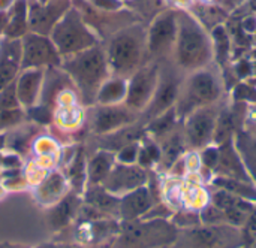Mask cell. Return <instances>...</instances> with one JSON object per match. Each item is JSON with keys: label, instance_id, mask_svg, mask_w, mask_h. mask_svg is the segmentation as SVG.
I'll list each match as a JSON object with an SVG mask.
<instances>
[{"label": "cell", "instance_id": "23", "mask_svg": "<svg viewBox=\"0 0 256 248\" xmlns=\"http://www.w3.org/2000/svg\"><path fill=\"white\" fill-rule=\"evenodd\" d=\"M126 4L130 6L132 12L136 15H141L142 18H150L152 19L159 15V9L162 6V0H126Z\"/></svg>", "mask_w": 256, "mask_h": 248}, {"label": "cell", "instance_id": "12", "mask_svg": "<svg viewBox=\"0 0 256 248\" xmlns=\"http://www.w3.org/2000/svg\"><path fill=\"white\" fill-rule=\"evenodd\" d=\"M219 96V84L212 72H196L190 79L186 90V105L201 106L212 103Z\"/></svg>", "mask_w": 256, "mask_h": 248}, {"label": "cell", "instance_id": "5", "mask_svg": "<svg viewBox=\"0 0 256 248\" xmlns=\"http://www.w3.org/2000/svg\"><path fill=\"white\" fill-rule=\"evenodd\" d=\"M21 70L56 67L63 60L50 36L32 31L21 37Z\"/></svg>", "mask_w": 256, "mask_h": 248}, {"label": "cell", "instance_id": "8", "mask_svg": "<svg viewBox=\"0 0 256 248\" xmlns=\"http://www.w3.org/2000/svg\"><path fill=\"white\" fill-rule=\"evenodd\" d=\"M158 67L156 66H144L130 75L128 82L126 93V106L132 111H138L146 108L158 87Z\"/></svg>", "mask_w": 256, "mask_h": 248}, {"label": "cell", "instance_id": "42", "mask_svg": "<svg viewBox=\"0 0 256 248\" xmlns=\"http://www.w3.org/2000/svg\"><path fill=\"white\" fill-rule=\"evenodd\" d=\"M15 3V0H0V12L9 10V7Z\"/></svg>", "mask_w": 256, "mask_h": 248}, {"label": "cell", "instance_id": "32", "mask_svg": "<svg viewBox=\"0 0 256 248\" xmlns=\"http://www.w3.org/2000/svg\"><path fill=\"white\" fill-rule=\"evenodd\" d=\"M87 3L102 12H118L126 6L124 0H87Z\"/></svg>", "mask_w": 256, "mask_h": 248}, {"label": "cell", "instance_id": "28", "mask_svg": "<svg viewBox=\"0 0 256 248\" xmlns=\"http://www.w3.org/2000/svg\"><path fill=\"white\" fill-rule=\"evenodd\" d=\"M24 117H26V114L22 112L21 108L0 111V130L10 129L16 124H20L24 120Z\"/></svg>", "mask_w": 256, "mask_h": 248}, {"label": "cell", "instance_id": "9", "mask_svg": "<svg viewBox=\"0 0 256 248\" xmlns=\"http://www.w3.org/2000/svg\"><path fill=\"white\" fill-rule=\"evenodd\" d=\"M132 121H134V112L128 106L99 105L94 109L92 127L94 133L104 135V133L117 132Z\"/></svg>", "mask_w": 256, "mask_h": 248}, {"label": "cell", "instance_id": "35", "mask_svg": "<svg viewBox=\"0 0 256 248\" xmlns=\"http://www.w3.org/2000/svg\"><path fill=\"white\" fill-rule=\"evenodd\" d=\"M138 154H140V148H138V144L136 142H130L128 145H124L122 148V151L118 153V160L124 165H132L136 162L138 159Z\"/></svg>", "mask_w": 256, "mask_h": 248}, {"label": "cell", "instance_id": "29", "mask_svg": "<svg viewBox=\"0 0 256 248\" xmlns=\"http://www.w3.org/2000/svg\"><path fill=\"white\" fill-rule=\"evenodd\" d=\"M14 108H21L20 100L16 97V90H15V81L4 87L0 91V111L4 109H14Z\"/></svg>", "mask_w": 256, "mask_h": 248}, {"label": "cell", "instance_id": "11", "mask_svg": "<svg viewBox=\"0 0 256 248\" xmlns=\"http://www.w3.org/2000/svg\"><path fill=\"white\" fill-rule=\"evenodd\" d=\"M21 39L0 37V91L21 72Z\"/></svg>", "mask_w": 256, "mask_h": 248}, {"label": "cell", "instance_id": "33", "mask_svg": "<svg viewBox=\"0 0 256 248\" xmlns=\"http://www.w3.org/2000/svg\"><path fill=\"white\" fill-rule=\"evenodd\" d=\"M27 109H28L27 114L33 121H36L39 124H48L51 121V112H50L48 106L39 103V105H33Z\"/></svg>", "mask_w": 256, "mask_h": 248}, {"label": "cell", "instance_id": "43", "mask_svg": "<svg viewBox=\"0 0 256 248\" xmlns=\"http://www.w3.org/2000/svg\"><path fill=\"white\" fill-rule=\"evenodd\" d=\"M249 248H256V241H254V243H250V246H249Z\"/></svg>", "mask_w": 256, "mask_h": 248}, {"label": "cell", "instance_id": "13", "mask_svg": "<svg viewBox=\"0 0 256 248\" xmlns=\"http://www.w3.org/2000/svg\"><path fill=\"white\" fill-rule=\"evenodd\" d=\"M45 69H24L16 76L15 90L21 108H30L40 99Z\"/></svg>", "mask_w": 256, "mask_h": 248}, {"label": "cell", "instance_id": "4", "mask_svg": "<svg viewBox=\"0 0 256 248\" xmlns=\"http://www.w3.org/2000/svg\"><path fill=\"white\" fill-rule=\"evenodd\" d=\"M177 60L184 67H195L206 61L210 52L208 39L200 24L186 12L177 13Z\"/></svg>", "mask_w": 256, "mask_h": 248}, {"label": "cell", "instance_id": "10", "mask_svg": "<svg viewBox=\"0 0 256 248\" xmlns=\"http://www.w3.org/2000/svg\"><path fill=\"white\" fill-rule=\"evenodd\" d=\"M146 178V172L140 166L123 163L110 171V174L104 180V187L111 195L129 193L135 189L142 187Z\"/></svg>", "mask_w": 256, "mask_h": 248}, {"label": "cell", "instance_id": "7", "mask_svg": "<svg viewBox=\"0 0 256 248\" xmlns=\"http://www.w3.org/2000/svg\"><path fill=\"white\" fill-rule=\"evenodd\" d=\"M177 12L165 10L156 15L147 28V52L160 55L166 52L177 39Z\"/></svg>", "mask_w": 256, "mask_h": 248}, {"label": "cell", "instance_id": "27", "mask_svg": "<svg viewBox=\"0 0 256 248\" xmlns=\"http://www.w3.org/2000/svg\"><path fill=\"white\" fill-rule=\"evenodd\" d=\"M88 202L100 210H114L116 207H120V202L116 201L111 193H108L106 190H96V192H92L88 195Z\"/></svg>", "mask_w": 256, "mask_h": 248}, {"label": "cell", "instance_id": "15", "mask_svg": "<svg viewBox=\"0 0 256 248\" xmlns=\"http://www.w3.org/2000/svg\"><path fill=\"white\" fill-rule=\"evenodd\" d=\"M28 31V3L27 0H15L8 10V24L3 37L21 39Z\"/></svg>", "mask_w": 256, "mask_h": 248}, {"label": "cell", "instance_id": "40", "mask_svg": "<svg viewBox=\"0 0 256 248\" xmlns=\"http://www.w3.org/2000/svg\"><path fill=\"white\" fill-rule=\"evenodd\" d=\"M6 24H8V10H3V12H0V37L4 33Z\"/></svg>", "mask_w": 256, "mask_h": 248}, {"label": "cell", "instance_id": "3", "mask_svg": "<svg viewBox=\"0 0 256 248\" xmlns=\"http://www.w3.org/2000/svg\"><path fill=\"white\" fill-rule=\"evenodd\" d=\"M62 58L84 51L93 45L102 43L99 36L87 24L78 7L74 6L63 15L50 34Z\"/></svg>", "mask_w": 256, "mask_h": 248}, {"label": "cell", "instance_id": "44", "mask_svg": "<svg viewBox=\"0 0 256 248\" xmlns=\"http://www.w3.org/2000/svg\"><path fill=\"white\" fill-rule=\"evenodd\" d=\"M124 1H126V0H124Z\"/></svg>", "mask_w": 256, "mask_h": 248}, {"label": "cell", "instance_id": "38", "mask_svg": "<svg viewBox=\"0 0 256 248\" xmlns=\"http://www.w3.org/2000/svg\"><path fill=\"white\" fill-rule=\"evenodd\" d=\"M202 162L207 168H216L218 163H219V150L216 148H208L206 150L204 156H202Z\"/></svg>", "mask_w": 256, "mask_h": 248}, {"label": "cell", "instance_id": "14", "mask_svg": "<svg viewBox=\"0 0 256 248\" xmlns=\"http://www.w3.org/2000/svg\"><path fill=\"white\" fill-rule=\"evenodd\" d=\"M216 129V114L212 109L195 111L186 124V135L194 147H202L214 133Z\"/></svg>", "mask_w": 256, "mask_h": 248}, {"label": "cell", "instance_id": "18", "mask_svg": "<svg viewBox=\"0 0 256 248\" xmlns=\"http://www.w3.org/2000/svg\"><path fill=\"white\" fill-rule=\"evenodd\" d=\"M219 168L222 171V174L226 178H232V180H238V181H249V175L246 168L243 166L240 157L237 156V153L234 151V148L230 144H225L220 151H219Z\"/></svg>", "mask_w": 256, "mask_h": 248}, {"label": "cell", "instance_id": "34", "mask_svg": "<svg viewBox=\"0 0 256 248\" xmlns=\"http://www.w3.org/2000/svg\"><path fill=\"white\" fill-rule=\"evenodd\" d=\"M192 238L196 241V244L200 246H204V247H212L216 240H218V235L213 229H196L194 234H192Z\"/></svg>", "mask_w": 256, "mask_h": 248}, {"label": "cell", "instance_id": "41", "mask_svg": "<svg viewBox=\"0 0 256 248\" xmlns=\"http://www.w3.org/2000/svg\"><path fill=\"white\" fill-rule=\"evenodd\" d=\"M237 70L240 72V75H248V73L250 72V66H249V64H248L246 61H242Z\"/></svg>", "mask_w": 256, "mask_h": 248}, {"label": "cell", "instance_id": "26", "mask_svg": "<svg viewBox=\"0 0 256 248\" xmlns=\"http://www.w3.org/2000/svg\"><path fill=\"white\" fill-rule=\"evenodd\" d=\"M174 117H176V111L174 109H168L164 114L158 115L153 120V123L148 126L150 132H153L154 135H164V133L170 132L172 124H174Z\"/></svg>", "mask_w": 256, "mask_h": 248}, {"label": "cell", "instance_id": "6", "mask_svg": "<svg viewBox=\"0 0 256 248\" xmlns=\"http://www.w3.org/2000/svg\"><path fill=\"white\" fill-rule=\"evenodd\" d=\"M28 28L32 33L50 36L56 24L72 7V0H27Z\"/></svg>", "mask_w": 256, "mask_h": 248}, {"label": "cell", "instance_id": "1", "mask_svg": "<svg viewBox=\"0 0 256 248\" xmlns=\"http://www.w3.org/2000/svg\"><path fill=\"white\" fill-rule=\"evenodd\" d=\"M60 67L76 85L86 105H93L96 102L100 85L110 78L111 73L102 43L93 45L74 55L64 57Z\"/></svg>", "mask_w": 256, "mask_h": 248}, {"label": "cell", "instance_id": "21", "mask_svg": "<svg viewBox=\"0 0 256 248\" xmlns=\"http://www.w3.org/2000/svg\"><path fill=\"white\" fill-rule=\"evenodd\" d=\"M214 184L224 190L231 192L232 195L238 196V198H246L250 201H256V190L254 187H250L249 184H246V181H238V180H232V178H218L214 181Z\"/></svg>", "mask_w": 256, "mask_h": 248}, {"label": "cell", "instance_id": "36", "mask_svg": "<svg viewBox=\"0 0 256 248\" xmlns=\"http://www.w3.org/2000/svg\"><path fill=\"white\" fill-rule=\"evenodd\" d=\"M159 157H160V153H159V150H158L154 145H147V147H144V148L140 151V154H138L140 163H141L142 166L152 165L153 162L159 160Z\"/></svg>", "mask_w": 256, "mask_h": 248}, {"label": "cell", "instance_id": "31", "mask_svg": "<svg viewBox=\"0 0 256 248\" xmlns=\"http://www.w3.org/2000/svg\"><path fill=\"white\" fill-rule=\"evenodd\" d=\"M62 190H63V178L57 174L51 175L40 187V193L45 199H51V198L57 196L58 192H62Z\"/></svg>", "mask_w": 256, "mask_h": 248}, {"label": "cell", "instance_id": "20", "mask_svg": "<svg viewBox=\"0 0 256 248\" xmlns=\"http://www.w3.org/2000/svg\"><path fill=\"white\" fill-rule=\"evenodd\" d=\"M112 154L108 151H100L88 163V178L90 181L100 183L106 178L110 171L112 169Z\"/></svg>", "mask_w": 256, "mask_h": 248}, {"label": "cell", "instance_id": "30", "mask_svg": "<svg viewBox=\"0 0 256 248\" xmlns=\"http://www.w3.org/2000/svg\"><path fill=\"white\" fill-rule=\"evenodd\" d=\"M84 156H82V150H80L76 153V157L74 159V163L70 166V178L72 183L76 189H81V186L84 184Z\"/></svg>", "mask_w": 256, "mask_h": 248}, {"label": "cell", "instance_id": "37", "mask_svg": "<svg viewBox=\"0 0 256 248\" xmlns=\"http://www.w3.org/2000/svg\"><path fill=\"white\" fill-rule=\"evenodd\" d=\"M202 222L204 223H210V225H214V223H219L225 219V213L220 211L219 208H216L214 205L213 207H207L201 216Z\"/></svg>", "mask_w": 256, "mask_h": 248}, {"label": "cell", "instance_id": "2", "mask_svg": "<svg viewBox=\"0 0 256 248\" xmlns=\"http://www.w3.org/2000/svg\"><path fill=\"white\" fill-rule=\"evenodd\" d=\"M110 72L124 78L136 72L147 52V28L140 22H132L112 33L105 45Z\"/></svg>", "mask_w": 256, "mask_h": 248}, {"label": "cell", "instance_id": "24", "mask_svg": "<svg viewBox=\"0 0 256 248\" xmlns=\"http://www.w3.org/2000/svg\"><path fill=\"white\" fill-rule=\"evenodd\" d=\"M238 147L243 151L244 166L248 168L249 174L256 180V142L248 136L238 138Z\"/></svg>", "mask_w": 256, "mask_h": 248}, {"label": "cell", "instance_id": "17", "mask_svg": "<svg viewBox=\"0 0 256 248\" xmlns=\"http://www.w3.org/2000/svg\"><path fill=\"white\" fill-rule=\"evenodd\" d=\"M150 207H152L150 192L146 187H140L126 193V196L120 202L118 211L124 219L132 220L146 214L150 210Z\"/></svg>", "mask_w": 256, "mask_h": 248}, {"label": "cell", "instance_id": "19", "mask_svg": "<svg viewBox=\"0 0 256 248\" xmlns=\"http://www.w3.org/2000/svg\"><path fill=\"white\" fill-rule=\"evenodd\" d=\"M128 93V82L124 78L112 76L108 78L99 88L96 102L99 105H118L126 99Z\"/></svg>", "mask_w": 256, "mask_h": 248}, {"label": "cell", "instance_id": "39", "mask_svg": "<svg viewBox=\"0 0 256 248\" xmlns=\"http://www.w3.org/2000/svg\"><path fill=\"white\" fill-rule=\"evenodd\" d=\"M236 94H237L238 99H252V100H256V91H254L248 85H240L237 88V93Z\"/></svg>", "mask_w": 256, "mask_h": 248}, {"label": "cell", "instance_id": "16", "mask_svg": "<svg viewBox=\"0 0 256 248\" xmlns=\"http://www.w3.org/2000/svg\"><path fill=\"white\" fill-rule=\"evenodd\" d=\"M178 94V85L174 78L168 76L164 78L162 82H158L156 91L153 94V99L150 100V108H148V115L150 117H158L168 111L176 100Z\"/></svg>", "mask_w": 256, "mask_h": 248}, {"label": "cell", "instance_id": "22", "mask_svg": "<svg viewBox=\"0 0 256 248\" xmlns=\"http://www.w3.org/2000/svg\"><path fill=\"white\" fill-rule=\"evenodd\" d=\"M75 208H76V199L74 196H68L66 199H63L51 213V225L54 228L64 226L72 217V214L75 213Z\"/></svg>", "mask_w": 256, "mask_h": 248}, {"label": "cell", "instance_id": "25", "mask_svg": "<svg viewBox=\"0 0 256 248\" xmlns=\"http://www.w3.org/2000/svg\"><path fill=\"white\" fill-rule=\"evenodd\" d=\"M213 40H214V51L218 55V60L220 63L226 61L230 54V36L224 27H216L213 30Z\"/></svg>", "mask_w": 256, "mask_h": 248}]
</instances>
